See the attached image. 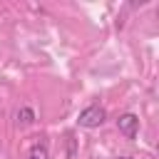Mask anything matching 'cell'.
Masks as SVG:
<instances>
[{"label":"cell","mask_w":159,"mask_h":159,"mask_svg":"<svg viewBox=\"0 0 159 159\" xmlns=\"http://www.w3.org/2000/svg\"><path fill=\"white\" fill-rule=\"evenodd\" d=\"M35 119V112L30 109V107H20V112H17V122H22V124H30Z\"/></svg>","instance_id":"277c9868"},{"label":"cell","mask_w":159,"mask_h":159,"mask_svg":"<svg viewBox=\"0 0 159 159\" xmlns=\"http://www.w3.org/2000/svg\"><path fill=\"white\" fill-rule=\"evenodd\" d=\"M104 119H107L104 107H99V104H89V107H84V109L80 112L77 124H80V127H84V129H97V127H102V124H104Z\"/></svg>","instance_id":"6da1fadb"},{"label":"cell","mask_w":159,"mask_h":159,"mask_svg":"<svg viewBox=\"0 0 159 159\" xmlns=\"http://www.w3.org/2000/svg\"><path fill=\"white\" fill-rule=\"evenodd\" d=\"M117 129H119L127 139H134L137 132H139V119H137V114H132V112L122 114V117L117 119Z\"/></svg>","instance_id":"7a4b0ae2"},{"label":"cell","mask_w":159,"mask_h":159,"mask_svg":"<svg viewBox=\"0 0 159 159\" xmlns=\"http://www.w3.org/2000/svg\"><path fill=\"white\" fill-rule=\"evenodd\" d=\"M119 159H132V157H119Z\"/></svg>","instance_id":"5b68a950"},{"label":"cell","mask_w":159,"mask_h":159,"mask_svg":"<svg viewBox=\"0 0 159 159\" xmlns=\"http://www.w3.org/2000/svg\"><path fill=\"white\" fill-rule=\"evenodd\" d=\"M27 159H50V152H47V147L42 144V142H37L32 149H30V157Z\"/></svg>","instance_id":"3957f363"}]
</instances>
